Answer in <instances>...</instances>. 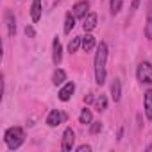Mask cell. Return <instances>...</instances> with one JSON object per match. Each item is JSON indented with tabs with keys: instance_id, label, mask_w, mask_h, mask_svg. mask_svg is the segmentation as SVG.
<instances>
[{
	"instance_id": "obj_3",
	"label": "cell",
	"mask_w": 152,
	"mask_h": 152,
	"mask_svg": "<svg viewBox=\"0 0 152 152\" xmlns=\"http://www.w3.org/2000/svg\"><path fill=\"white\" fill-rule=\"evenodd\" d=\"M136 77L143 84H152V63L141 61L136 68Z\"/></svg>"
},
{
	"instance_id": "obj_6",
	"label": "cell",
	"mask_w": 152,
	"mask_h": 152,
	"mask_svg": "<svg viewBox=\"0 0 152 152\" xmlns=\"http://www.w3.org/2000/svg\"><path fill=\"white\" fill-rule=\"evenodd\" d=\"M4 20H6V27H7V34L13 38V36L16 34V18H15V15H13L11 9H6Z\"/></svg>"
},
{
	"instance_id": "obj_19",
	"label": "cell",
	"mask_w": 152,
	"mask_h": 152,
	"mask_svg": "<svg viewBox=\"0 0 152 152\" xmlns=\"http://www.w3.org/2000/svg\"><path fill=\"white\" fill-rule=\"evenodd\" d=\"M79 122H81V124H84V125L93 122V115H91V111H90L88 107H84V109L81 111V115H79Z\"/></svg>"
},
{
	"instance_id": "obj_15",
	"label": "cell",
	"mask_w": 152,
	"mask_h": 152,
	"mask_svg": "<svg viewBox=\"0 0 152 152\" xmlns=\"http://www.w3.org/2000/svg\"><path fill=\"white\" fill-rule=\"evenodd\" d=\"M111 97L115 102H118L122 99V84H120V79H115L113 84H111Z\"/></svg>"
},
{
	"instance_id": "obj_11",
	"label": "cell",
	"mask_w": 152,
	"mask_h": 152,
	"mask_svg": "<svg viewBox=\"0 0 152 152\" xmlns=\"http://www.w3.org/2000/svg\"><path fill=\"white\" fill-rule=\"evenodd\" d=\"M97 27V15L95 13H88L84 18H83V29L86 31V32H90V31H93Z\"/></svg>"
},
{
	"instance_id": "obj_10",
	"label": "cell",
	"mask_w": 152,
	"mask_h": 152,
	"mask_svg": "<svg viewBox=\"0 0 152 152\" xmlns=\"http://www.w3.org/2000/svg\"><path fill=\"white\" fill-rule=\"evenodd\" d=\"M145 36L152 39V0H147V23H145Z\"/></svg>"
},
{
	"instance_id": "obj_7",
	"label": "cell",
	"mask_w": 152,
	"mask_h": 152,
	"mask_svg": "<svg viewBox=\"0 0 152 152\" xmlns=\"http://www.w3.org/2000/svg\"><path fill=\"white\" fill-rule=\"evenodd\" d=\"M52 61L56 66L63 61V47H61L59 38H54V43H52Z\"/></svg>"
},
{
	"instance_id": "obj_12",
	"label": "cell",
	"mask_w": 152,
	"mask_h": 152,
	"mask_svg": "<svg viewBox=\"0 0 152 152\" xmlns=\"http://www.w3.org/2000/svg\"><path fill=\"white\" fill-rule=\"evenodd\" d=\"M41 11H43V7H41V0H32V6H31V18H32L34 23L39 22Z\"/></svg>"
},
{
	"instance_id": "obj_9",
	"label": "cell",
	"mask_w": 152,
	"mask_h": 152,
	"mask_svg": "<svg viewBox=\"0 0 152 152\" xmlns=\"http://www.w3.org/2000/svg\"><path fill=\"white\" fill-rule=\"evenodd\" d=\"M88 13H90V4L86 2V0H81V2H77V4L73 6V15H75V18H84Z\"/></svg>"
},
{
	"instance_id": "obj_21",
	"label": "cell",
	"mask_w": 152,
	"mask_h": 152,
	"mask_svg": "<svg viewBox=\"0 0 152 152\" xmlns=\"http://www.w3.org/2000/svg\"><path fill=\"white\" fill-rule=\"evenodd\" d=\"M95 106H97V109H99V111H104V109H107V99H106V95H100V97L97 99Z\"/></svg>"
},
{
	"instance_id": "obj_18",
	"label": "cell",
	"mask_w": 152,
	"mask_h": 152,
	"mask_svg": "<svg viewBox=\"0 0 152 152\" xmlns=\"http://www.w3.org/2000/svg\"><path fill=\"white\" fill-rule=\"evenodd\" d=\"M79 47H83V36H77V38H72L70 43H68V52L73 54V52H77Z\"/></svg>"
},
{
	"instance_id": "obj_20",
	"label": "cell",
	"mask_w": 152,
	"mask_h": 152,
	"mask_svg": "<svg viewBox=\"0 0 152 152\" xmlns=\"http://www.w3.org/2000/svg\"><path fill=\"white\" fill-rule=\"evenodd\" d=\"M122 6H124V0H111V4H109L111 15H113V16H115V15H118V13H120V9H122Z\"/></svg>"
},
{
	"instance_id": "obj_25",
	"label": "cell",
	"mask_w": 152,
	"mask_h": 152,
	"mask_svg": "<svg viewBox=\"0 0 152 152\" xmlns=\"http://www.w3.org/2000/svg\"><path fill=\"white\" fill-rule=\"evenodd\" d=\"M138 4H140V0H132V11L138 7Z\"/></svg>"
},
{
	"instance_id": "obj_24",
	"label": "cell",
	"mask_w": 152,
	"mask_h": 152,
	"mask_svg": "<svg viewBox=\"0 0 152 152\" xmlns=\"http://www.w3.org/2000/svg\"><path fill=\"white\" fill-rule=\"evenodd\" d=\"M90 150H91L90 145H81V147H77V152H90Z\"/></svg>"
},
{
	"instance_id": "obj_14",
	"label": "cell",
	"mask_w": 152,
	"mask_h": 152,
	"mask_svg": "<svg viewBox=\"0 0 152 152\" xmlns=\"http://www.w3.org/2000/svg\"><path fill=\"white\" fill-rule=\"evenodd\" d=\"M95 45H97V39H95V36H91V34H86V36H83V50H84V52H90V50H93V48H95Z\"/></svg>"
},
{
	"instance_id": "obj_17",
	"label": "cell",
	"mask_w": 152,
	"mask_h": 152,
	"mask_svg": "<svg viewBox=\"0 0 152 152\" xmlns=\"http://www.w3.org/2000/svg\"><path fill=\"white\" fill-rule=\"evenodd\" d=\"M73 27H75V15L73 13H66V16H64V32L70 34Z\"/></svg>"
},
{
	"instance_id": "obj_22",
	"label": "cell",
	"mask_w": 152,
	"mask_h": 152,
	"mask_svg": "<svg viewBox=\"0 0 152 152\" xmlns=\"http://www.w3.org/2000/svg\"><path fill=\"white\" fill-rule=\"evenodd\" d=\"M100 131H102V124H100V122H91L90 132H91V134H97V132H100Z\"/></svg>"
},
{
	"instance_id": "obj_23",
	"label": "cell",
	"mask_w": 152,
	"mask_h": 152,
	"mask_svg": "<svg viewBox=\"0 0 152 152\" xmlns=\"http://www.w3.org/2000/svg\"><path fill=\"white\" fill-rule=\"evenodd\" d=\"M25 34H27L29 38H34V36H36V31H34L31 25H27V27H25Z\"/></svg>"
},
{
	"instance_id": "obj_5",
	"label": "cell",
	"mask_w": 152,
	"mask_h": 152,
	"mask_svg": "<svg viewBox=\"0 0 152 152\" xmlns=\"http://www.w3.org/2000/svg\"><path fill=\"white\" fill-rule=\"evenodd\" d=\"M66 120V115L64 113H61L59 109H52L50 113H48V116H47V125L48 127H57L59 124H63Z\"/></svg>"
},
{
	"instance_id": "obj_2",
	"label": "cell",
	"mask_w": 152,
	"mask_h": 152,
	"mask_svg": "<svg viewBox=\"0 0 152 152\" xmlns=\"http://www.w3.org/2000/svg\"><path fill=\"white\" fill-rule=\"evenodd\" d=\"M4 141L9 147V150H16L25 141V131L22 127H9L4 134Z\"/></svg>"
},
{
	"instance_id": "obj_27",
	"label": "cell",
	"mask_w": 152,
	"mask_h": 152,
	"mask_svg": "<svg viewBox=\"0 0 152 152\" xmlns=\"http://www.w3.org/2000/svg\"><path fill=\"white\" fill-rule=\"evenodd\" d=\"M147 150H148V152H152V145H148V147H147Z\"/></svg>"
},
{
	"instance_id": "obj_13",
	"label": "cell",
	"mask_w": 152,
	"mask_h": 152,
	"mask_svg": "<svg viewBox=\"0 0 152 152\" xmlns=\"http://www.w3.org/2000/svg\"><path fill=\"white\" fill-rule=\"evenodd\" d=\"M143 106H145V115H147V118L152 120V90H147V91H145Z\"/></svg>"
},
{
	"instance_id": "obj_8",
	"label": "cell",
	"mask_w": 152,
	"mask_h": 152,
	"mask_svg": "<svg viewBox=\"0 0 152 152\" xmlns=\"http://www.w3.org/2000/svg\"><path fill=\"white\" fill-rule=\"evenodd\" d=\"M73 91H75V84H73V83H66V84L59 90V100H61V102H68V100L72 99Z\"/></svg>"
},
{
	"instance_id": "obj_16",
	"label": "cell",
	"mask_w": 152,
	"mask_h": 152,
	"mask_svg": "<svg viewBox=\"0 0 152 152\" xmlns=\"http://www.w3.org/2000/svg\"><path fill=\"white\" fill-rule=\"evenodd\" d=\"M64 81H66V72L61 70V68H57V70L54 72V75H52V84H54V86H61Z\"/></svg>"
},
{
	"instance_id": "obj_26",
	"label": "cell",
	"mask_w": 152,
	"mask_h": 152,
	"mask_svg": "<svg viewBox=\"0 0 152 152\" xmlns=\"http://www.w3.org/2000/svg\"><path fill=\"white\" fill-rule=\"evenodd\" d=\"M91 100H93V95H91V93H90V95H88V97H86V99H84V102H91Z\"/></svg>"
},
{
	"instance_id": "obj_4",
	"label": "cell",
	"mask_w": 152,
	"mask_h": 152,
	"mask_svg": "<svg viewBox=\"0 0 152 152\" xmlns=\"http://www.w3.org/2000/svg\"><path fill=\"white\" fill-rule=\"evenodd\" d=\"M73 143H75V132H73L72 127H68V129H64V132H63V141H61L63 152H70V150L73 148Z\"/></svg>"
},
{
	"instance_id": "obj_1",
	"label": "cell",
	"mask_w": 152,
	"mask_h": 152,
	"mask_svg": "<svg viewBox=\"0 0 152 152\" xmlns=\"http://www.w3.org/2000/svg\"><path fill=\"white\" fill-rule=\"evenodd\" d=\"M106 61H107V45L100 41L95 54V83L99 86L106 83Z\"/></svg>"
}]
</instances>
